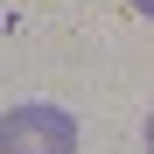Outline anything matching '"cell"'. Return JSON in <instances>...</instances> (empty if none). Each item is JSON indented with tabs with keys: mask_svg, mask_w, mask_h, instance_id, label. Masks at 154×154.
Wrapping results in <instances>:
<instances>
[{
	"mask_svg": "<svg viewBox=\"0 0 154 154\" xmlns=\"http://www.w3.org/2000/svg\"><path fill=\"white\" fill-rule=\"evenodd\" d=\"M133 14H147V21H154V0H133Z\"/></svg>",
	"mask_w": 154,
	"mask_h": 154,
	"instance_id": "cell-3",
	"label": "cell"
},
{
	"mask_svg": "<svg viewBox=\"0 0 154 154\" xmlns=\"http://www.w3.org/2000/svg\"><path fill=\"white\" fill-rule=\"evenodd\" d=\"M140 140H147V154H154V112H147V126H140Z\"/></svg>",
	"mask_w": 154,
	"mask_h": 154,
	"instance_id": "cell-2",
	"label": "cell"
},
{
	"mask_svg": "<svg viewBox=\"0 0 154 154\" xmlns=\"http://www.w3.org/2000/svg\"><path fill=\"white\" fill-rule=\"evenodd\" d=\"M0 154H77V119L63 105H14L0 112Z\"/></svg>",
	"mask_w": 154,
	"mask_h": 154,
	"instance_id": "cell-1",
	"label": "cell"
}]
</instances>
